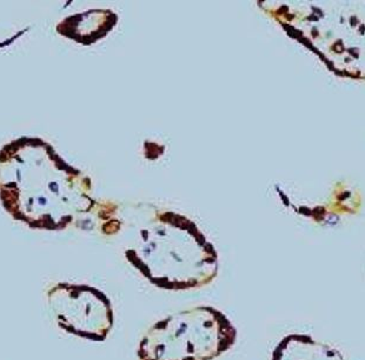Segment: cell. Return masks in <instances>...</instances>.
Wrapping results in <instances>:
<instances>
[{"instance_id": "obj_1", "label": "cell", "mask_w": 365, "mask_h": 360, "mask_svg": "<svg viewBox=\"0 0 365 360\" xmlns=\"http://www.w3.org/2000/svg\"><path fill=\"white\" fill-rule=\"evenodd\" d=\"M236 331L211 307H196L155 324L139 345V360H213L229 350Z\"/></svg>"}, {"instance_id": "obj_2", "label": "cell", "mask_w": 365, "mask_h": 360, "mask_svg": "<svg viewBox=\"0 0 365 360\" xmlns=\"http://www.w3.org/2000/svg\"><path fill=\"white\" fill-rule=\"evenodd\" d=\"M48 302L59 326L70 334L103 340L111 330V305L97 289L61 284L48 291Z\"/></svg>"}]
</instances>
